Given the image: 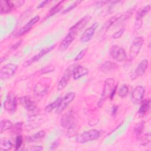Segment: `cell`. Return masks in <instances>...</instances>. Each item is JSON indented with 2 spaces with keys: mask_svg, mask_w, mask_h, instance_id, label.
I'll return each instance as SVG.
<instances>
[{
  "mask_svg": "<svg viewBox=\"0 0 151 151\" xmlns=\"http://www.w3.org/2000/svg\"><path fill=\"white\" fill-rule=\"evenodd\" d=\"M114 87V79L113 78H107L104 81V86L103 88V91L101 93V97L97 103V105L99 107L102 106L103 103L106 100L107 97H109L110 95V93Z\"/></svg>",
  "mask_w": 151,
  "mask_h": 151,
  "instance_id": "1",
  "label": "cell"
},
{
  "mask_svg": "<svg viewBox=\"0 0 151 151\" xmlns=\"http://www.w3.org/2000/svg\"><path fill=\"white\" fill-rule=\"evenodd\" d=\"M100 135V133L96 129H91L80 134L77 136L76 141L80 143H84L88 142L97 139Z\"/></svg>",
  "mask_w": 151,
  "mask_h": 151,
  "instance_id": "2",
  "label": "cell"
},
{
  "mask_svg": "<svg viewBox=\"0 0 151 151\" xmlns=\"http://www.w3.org/2000/svg\"><path fill=\"white\" fill-rule=\"evenodd\" d=\"M17 68V65L12 63H8L3 65L0 70V78L2 80L9 78L15 73Z\"/></svg>",
  "mask_w": 151,
  "mask_h": 151,
  "instance_id": "3",
  "label": "cell"
},
{
  "mask_svg": "<svg viewBox=\"0 0 151 151\" xmlns=\"http://www.w3.org/2000/svg\"><path fill=\"white\" fill-rule=\"evenodd\" d=\"M143 42L144 40L142 37H137L134 38L131 43L129 50V57L130 60H133L138 55Z\"/></svg>",
  "mask_w": 151,
  "mask_h": 151,
  "instance_id": "4",
  "label": "cell"
},
{
  "mask_svg": "<svg viewBox=\"0 0 151 151\" xmlns=\"http://www.w3.org/2000/svg\"><path fill=\"white\" fill-rule=\"evenodd\" d=\"M24 3V1H1L0 2V13L1 14L9 13L14 8L22 5Z\"/></svg>",
  "mask_w": 151,
  "mask_h": 151,
  "instance_id": "5",
  "label": "cell"
},
{
  "mask_svg": "<svg viewBox=\"0 0 151 151\" xmlns=\"http://www.w3.org/2000/svg\"><path fill=\"white\" fill-rule=\"evenodd\" d=\"M110 55L116 61L122 62L127 59V54L125 50L121 47L114 45L110 50Z\"/></svg>",
  "mask_w": 151,
  "mask_h": 151,
  "instance_id": "6",
  "label": "cell"
},
{
  "mask_svg": "<svg viewBox=\"0 0 151 151\" xmlns=\"http://www.w3.org/2000/svg\"><path fill=\"white\" fill-rule=\"evenodd\" d=\"M76 65L73 64L71 65H70L64 71L62 77L58 81V83L57 84V89L58 90H63L68 84L71 76H73V70L74 67Z\"/></svg>",
  "mask_w": 151,
  "mask_h": 151,
  "instance_id": "7",
  "label": "cell"
},
{
  "mask_svg": "<svg viewBox=\"0 0 151 151\" xmlns=\"http://www.w3.org/2000/svg\"><path fill=\"white\" fill-rule=\"evenodd\" d=\"M61 125L65 129H73L75 125V116L73 111L65 113L61 119Z\"/></svg>",
  "mask_w": 151,
  "mask_h": 151,
  "instance_id": "8",
  "label": "cell"
},
{
  "mask_svg": "<svg viewBox=\"0 0 151 151\" xmlns=\"http://www.w3.org/2000/svg\"><path fill=\"white\" fill-rule=\"evenodd\" d=\"M17 106V101L16 96L13 93H9L4 103V107L9 113H13Z\"/></svg>",
  "mask_w": 151,
  "mask_h": 151,
  "instance_id": "9",
  "label": "cell"
},
{
  "mask_svg": "<svg viewBox=\"0 0 151 151\" xmlns=\"http://www.w3.org/2000/svg\"><path fill=\"white\" fill-rule=\"evenodd\" d=\"M76 94L74 92H70L67 93L63 97L61 98L60 103L56 109L55 112L58 114L63 112L64 109L68 106V105L74 100Z\"/></svg>",
  "mask_w": 151,
  "mask_h": 151,
  "instance_id": "10",
  "label": "cell"
},
{
  "mask_svg": "<svg viewBox=\"0 0 151 151\" xmlns=\"http://www.w3.org/2000/svg\"><path fill=\"white\" fill-rule=\"evenodd\" d=\"M145 94V88L140 86L136 87L131 95V101L134 104H139L143 100Z\"/></svg>",
  "mask_w": 151,
  "mask_h": 151,
  "instance_id": "11",
  "label": "cell"
},
{
  "mask_svg": "<svg viewBox=\"0 0 151 151\" xmlns=\"http://www.w3.org/2000/svg\"><path fill=\"white\" fill-rule=\"evenodd\" d=\"M55 47V45H52L50 46H48L47 47H45L43 49H42L37 54L35 55L34 57H32V58H31L30 59H29L28 60L26 61L23 65L25 67H27L29 66V65H31V64H32L33 63L38 61V60H40L41 58H42L44 55H45V54H47V53H48L50 51H51L52 49H54V48Z\"/></svg>",
  "mask_w": 151,
  "mask_h": 151,
  "instance_id": "12",
  "label": "cell"
},
{
  "mask_svg": "<svg viewBox=\"0 0 151 151\" xmlns=\"http://www.w3.org/2000/svg\"><path fill=\"white\" fill-rule=\"evenodd\" d=\"M149 65L148 60L146 59H143L138 64L137 67L134 70L132 76H130L132 79H134L137 77H140L143 76L147 69Z\"/></svg>",
  "mask_w": 151,
  "mask_h": 151,
  "instance_id": "13",
  "label": "cell"
},
{
  "mask_svg": "<svg viewBox=\"0 0 151 151\" xmlns=\"http://www.w3.org/2000/svg\"><path fill=\"white\" fill-rule=\"evenodd\" d=\"M98 27V23L94 22L90 27L87 28L80 37V41L82 42H87L89 41L93 37L97 28Z\"/></svg>",
  "mask_w": 151,
  "mask_h": 151,
  "instance_id": "14",
  "label": "cell"
},
{
  "mask_svg": "<svg viewBox=\"0 0 151 151\" xmlns=\"http://www.w3.org/2000/svg\"><path fill=\"white\" fill-rule=\"evenodd\" d=\"M76 35V34L69 31L67 35L64 37V38L58 47L59 50L61 51H64L66 50L70 46V45L71 44V42L73 41Z\"/></svg>",
  "mask_w": 151,
  "mask_h": 151,
  "instance_id": "15",
  "label": "cell"
},
{
  "mask_svg": "<svg viewBox=\"0 0 151 151\" xmlns=\"http://www.w3.org/2000/svg\"><path fill=\"white\" fill-rule=\"evenodd\" d=\"M19 101L21 105L28 111H34L36 109L35 103L31 100L28 96H23L19 99Z\"/></svg>",
  "mask_w": 151,
  "mask_h": 151,
  "instance_id": "16",
  "label": "cell"
},
{
  "mask_svg": "<svg viewBox=\"0 0 151 151\" xmlns=\"http://www.w3.org/2000/svg\"><path fill=\"white\" fill-rule=\"evenodd\" d=\"M48 88L49 86L48 84L38 83L35 84L34 88V94L37 97H42L47 93Z\"/></svg>",
  "mask_w": 151,
  "mask_h": 151,
  "instance_id": "17",
  "label": "cell"
},
{
  "mask_svg": "<svg viewBox=\"0 0 151 151\" xmlns=\"http://www.w3.org/2000/svg\"><path fill=\"white\" fill-rule=\"evenodd\" d=\"M39 20H40V16L38 15L35 16L19 30V31L17 34V36H21L25 34V33H27L28 31L31 29V27L33 25H34Z\"/></svg>",
  "mask_w": 151,
  "mask_h": 151,
  "instance_id": "18",
  "label": "cell"
},
{
  "mask_svg": "<svg viewBox=\"0 0 151 151\" xmlns=\"http://www.w3.org/2000/svg\"><path fill=\"white\" fill-rule=\"evenodd\" d=\"M90 19V17L89 15H86L85 17L81 18L78 22H77L73 26H72L70 29V31L73 32L75 34H77V32L80 31L81 28H83V27L87 24V22L89 21Z\"/></svg>",
  "mask_w": 151,
  "mask_h": 151,
  "instance_id": "19",
  "label": "cell"
},
{
  "mask_svg": "<svg viewBox=\"0 0 151 151\" xmlns=\"http://www.w3.org/2000/svg\"><path fill=\"white\" fill-rule=\"evenodd\" d=\"M88 73V70L80 65H76L74 68L73 76L74 80H77Z\"/></svg>",
  "mask_w": 151,
  "mask_h": 151,
  "instance_id": "20",
  "label": "cell"
},
{
  "mask_svg": "<svg viewBox=\"0 0 151 151\" xmlns=\"http://www.w3.org/2000/svg\"><path fill=\"white\" fill-rule=\"evenodd\" d=\"M118 68V65L116 63L111 61H105L99 67V70L101 71L107 73L113 70H114Z\"/></svg>",
  "mask_w": 151,
  "mask_h": 151,
  "instance_id": "21",
  "label": "cell"
},
{
  "mask_svg": "<svg viewBox=\"0 0 151 151\" xmlns=\"http://www.w3.org/2000/svg\"><path fill=\"white\" fill-rule=\"evenodd\" d=\"M136 8V5L134 6H132L130 8H129L127 11L124 12L119 17L117 18V21H116L115 23H116L117 22L119 24V23L122 22V21L123 22V21H126V19H127L128 18H129L131 17V15L133 14V12H134Z\"/></svg>",
  "mask_w": 151,
  "mask_h": 151,
  "instance_id": "22",
  "label": "cell"
},
{
  "mask_svg": "<svg viewBox=\"0 0 151 151\" xmlns=\"http://www.w3.org/2000/svg\"><path fill=\"white\" fill-rule=\"evenodd\" d=\"M141 104L139 109V113L140 115H143L147 112L150 109V100L149 99H146L141 101Z\"/></svg>",
  "mask_w": 151,
  "mask_h": 151,
  "instance_id": "23",
  "label": "cell"
},
{
  "mask_svg": "<svg viewBox=\"0 0 151 151\" xmlns=\"http://www.w3.org/2000/svg\"><path fill=\"white\" fill-rule=\"evenodd\" d=\"M64 2V1H61L60 2H58L55 6H54L48 12V13L47 14V16L45 17V19H47L54 15H55L56 13L58 12L62 8V5L63 4Z\"/></svg>",
  "mask_w": 151,
  "mask_h": 151,
  "instance_id": "24",
  "label": "cell"
},
{
  "mask_svg": "<svg viewBox=\"0 0 151 151\" xmlns=\"http://www.w3.org/2000/svg\"><path fill=\"white\" fill-rule=\"evenodd\" d=\"M150 5H148L146 6H145L141 8H140L136 15V20H142L143 17L148 13V12L150 11Z\"/></svg>",
  "mask_w": 151,
  "mask_h": 151,
  "instance_id": "25",
  "label": "cell"
},
{
  "mask_svg": "<svg viewBox=\"0 0 151 151\" xmlns=\"http://www.w3.org/2000/svg\"><path fill=\"white\" fill-rule=\"evenodd\" d=\"M45 135V132L44 130H40L37 133L33 134L32 136H29L27 138V141L28 142H34L44 138Z\"/></svg>",
  "mask_w": 151,
  "mask_h": 151,
  "instance_id": "26",
  "label": "cell"
},
{
  "mask_svg": "<svg viewBox=\"0 0 151 151\" xmlns=\"http://www.w3.org/2000/svg\"><path fill=\"white\" fill-rule=\"evenodd\" d=\"M12 123L8 120H2L0 122V132L2 133L4 132L12 129Z\"/></svg>",
  "mask_w": 151,
  "mask_h": 151,
  "instance_id": "27",
  "label": "cell"
},
{
  "mask_svg": "<svg viewBox=\"0 0 151 151\" xmlns=\"http://www.w3.org/2000/svg\"><path fill=\"white\" fill-rule=\"evenodd\" d=\"M61 98H62L61 97H58L54 101H53L52 103H51L49 104L48 105H47V106L45 107V109H44L46 113H50V112H51L53 110L56 109L58 107V105H59V104H60V101H61Z\"/></svg>",
  "mask_w": 151,
  "mask_h": 151,
  "instance_id": "28",
  "label": "cell"
},
{
  "mask_svg": "<svg viewBox=\"0 0 151 151\" xmlns=\"http://www.w3.org/2000/svg\"><path fill=\"white\" fill-rule=\"evenodd\" d=\"M12 147V143L9 140L1 139L0 141V149L2 150H11Z\"/></svg>",
  "mask_w": 151,
  "mask_h": 151,
  "instance_id": "29",
  "label": "cell"
},
{
  "mask_svg": "<svg viewBox=\"0 0 151 151\" xmlns=\"http://www.w3.org/2000/svg\"><path fill=\"white\" fill-rule=\"evenodd\" d=\"M128 93H129L128 86L125 84H122L119 89V91H118L119 96L122 98H124L127 96Z\"/></svg>",
  "mask_w": 151,
  "mask_h": 151,
  "instance_id": "30",
  "label": "cell"
},
{
  "mask_svg": "<svg viewBox=\"0 0 151 151\" xmlns=\"http://www.w3.org/2000/svg\"><path fill=\"white\" fill-rule=\"evenodd\" d=\"M144 127H145L144 122H140L135 125V126L134 127V132L136 134V136H139L142 133L144 130Z\"/></svg>",
  "mask_w": 151,
  "mask_h": 151,
  "instance_id": "31",
  "label": "cell"
},
{
  "mask_svg": "<svg viewBox=\"0 0 151 151\" xmlns=\"http://www.w3.org/2000/svg\"><path fill=\"white\" fill-rule=\"evenodd\" d=\"M117 18L116 16H113L112 17H111L103 25L104 27V28L103 29H105L106 30H107V29L113 24H114L116 22V21H117Z\"/></svg>",
  "mask_w": 151,
  "mask_h": 151,
  "instance_id": "32",
  "label": "cell"
},
{
  "mask_svg": "<svg viewBox=\"0 0 151 151\" xmlns=\"http://www.w3.org/2000/svg\"><path fill=\"white\" fill-rule=\"evenodd\" d=\"M80 3H81V1H76L74 2H73V4H71L70 6H68L66 9H64V10L63 11V12H62V14H66V13L70 12V11H71V10H73L74 8H76L79 4H80Z\"/></svg>",
  "mask_w": 151,
  "mask_h": 151,
  "instance_id": "33",
  "label": "cell"
},
{
  "mask_svg": "<svg viewBox=\"0 0 151 151\" xmlns=\"http://www.w3.org/2000/svg\"><path fill=\"white\" fill-rule=\"evenodd\" d=\"M22 142H23V138L22 137V136L18 134L17 135L16 139H15V150H18L19 149V147L21 146L22 144Z\"/></svg>",
  "mask_w": 151,
  "mask_h": 151,
  "instance_id": "34",
  "label": "cell"
},
{
  "mask_svg": "<svg viewBox=\"0 0 151 151\" xmlns=\"http://www.w3.org/2000/svg\"><path fill=\"white\" fill-rule=\"evenodd\" d=\"M22 123L21 122H17L14 126H12V132H14V133L15 132V133H19L22 130Z\"/></svg>",
  "mask_w": 151,
  "mask_h": 151,
  "instance_id": "35",
  "label": "cell"
},
{
  "mask_svg": "<svg viewBox=\"0 0 151 151\" xmlns=\"http://www.w3.org/2000/svg\"><path fill=\"white\" fill-rule=\"evenodd\" d=\"M87 48H84L83 50H81L79 52L78 54L76 55V57H75L74 58V61H78L80 60H81L85 55L86 52H87Z\"/></svg>",
  "mask_w": 151,
  "mask_h": 151,
  "instance_id": "36",
  "label": "cell"
},
{
  "mask_svg": "<svg viewBox=\"0 0 151 151\" xmlns=\"http://www.w3.org/2000/svg\"><path fill=\"white\" fill-rule=\"evenodd\" d=\"M54 67L51 65H48L45 66L44 68H42V70H41V74H45V73H48L50 72H52L54 70Z\"/></svg>",
  "mask_w": 151,
  "mask_h": 151,
  "instance_id": "37",
  "label": "cell"
},
{
  "mask_svg": "<svg viewBox=\"0 0 151 151\" xmlns=\"http://www.w3.org/2000/svg\"><path fill=\"white\" fill-rule=\"evenodd\" d=\"M124 31H125V28L123 27V28H120V29H119L118 31H117L116 32H115L113 34V35H112L113 38H114V39H117V38H120V37L123 34Z\"/></svg>",
  "mask_w": 151,
  "mask_h": 151,
  "instance_id": "38",
  "label": "cell"
},
{
  "mask_svg": "<svg viewBox=\"0 0 151 151\" xmlns=\"http://www.w3.org/2000/svg\"><path fill=\"white\" fill-rule=\"evenodd\" d=\"M59 145H60V140L59 139L55 140L51 144V145L50 146V150H55V149H57Z\"/></svg>",
  "mask_w": 151,
  "mask_h": 151,
  "instance_id": "39",
  "label": "cell"
},
{
  "mask_svg": "<svg viewBox=\"0 0 151 151\" xmlns=\"http://www.w3.org/2000/svg\"><path fill=\"white\" fill-rule=\"evenodd\" d=\"M142 25V20H136L134 27V30L139 29L141 27Z\"/></svg>",
  "mask_w": 151,
  "mask_h": 151,
  "instance_id": "40",
  "label": "cell"
},
{
  "mask_svg": "<svg viewBox=\"0 0 151 151\" xmlns=\"http://www.w3.org/2000/svg\"><path fill=\"white\" fill-rule=\"evenodd\" d=\"M110 1H97L96 2V5L98 6H101L103 5H105L107 3H109Z\"/></svg>",
  "mask_w": 151,
  "mask_h": 151,
  "instance_id": "41",
  "label": "cell"
},
{
  "mask_svg": "<svg viewBox=\"0 0 151 151\" xmlns=\"http://www.w3.org/2000/svg\"><path fill=\"white\" fill-rule=\"evenodd\" d=\"M30 150L32 151H37V150H42V147L41 146H34L30 148Z\"/></svg>",
  "mask_w": 151,
  "mask_h": 151,
  "instance_id": "42",
  "label": "cell"
},
{
  "mask_svg": "<svg viewBox=\"0 0 151 151\" xmlns=\"http://www.w3.org/2000/svg\"><path fill=\"white\" fill-rule=\"evenodd\" d=\"M116 89H117V85L114 87V88H113V90H112V91H111V92L110 93V95L109 97H110V99L111 100H112L113 98L114 97V96L115 95V93H116Z\"/></svg>",
  "mask_w": 151,
  "mask_h": 151,
  "instance_id": "43",
  "label": "cell"
},
{
  "mask_svg": "<svg viewBox=\"0 0 151 151\" xmlns=\"http://www.w3.org/2000/svg\"><path fill=\"white\" fill-rule=\"evenodd\" d=\"M50 2V1L48 0H45V1H43L42 2H41L38 6H37V8H42L43 6H44L45 5H47L48 2Z\"/></svg>",
  "mask_w": 151,
  "mask_h": 151,
  "instance_id": "44",
  "label": "cell"
},
{
  "mask_svg": "<svg viewBox=\"0 0 151 151\" xmlns=\"http://www.w3.org/2000/svg\"><path fill=\"white\" fill-rule=\"evenodd\" d=\"M21 42H22V40H20V41L17 42L11 48H12V49H16V48H17L20 45V44H21Z\"/></svg>",
  "mask_w": 151,
  "mask_h": 151,
  "instance_id": "45",
  "label": "cell"
},
{
  "mask_svg": "<svg viewBox=\"0 0 151 151\" xmlns=\"http://www.w3.org/2000/svg\"><path fill=\"white\" fill-rule=\"evenodd\" d=\"M118 110V107L116 106H113L112 107V111H111V113L112 114H115L117 113V111Z\"/></svg>",
  "mask_w": 151,
  "mask_h": 151,
  "instance_id": "46",
  "label": "cell"
}]
</instances>
